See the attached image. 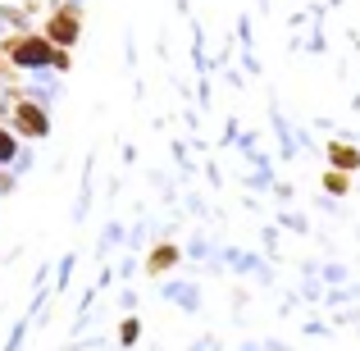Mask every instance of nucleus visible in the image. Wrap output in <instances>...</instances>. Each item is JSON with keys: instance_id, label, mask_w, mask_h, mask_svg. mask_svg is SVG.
I'll return each mask as SVG.
<instances>
[{"instance_id": "2", "label": "nucleus", "mask_w": 360, "mask_h": 351, "mask_svg": "<svg viewBox=\"0 0 360 351\" xmlns=\"http://www.w3.org/2000/svg\"><path fill=\"white\" fill-rule=\"evenodd\" d=\"M41 37L51 46H60V51H73L78 46V37H82V9L78 5H55L51 14H46V23H41Z\"/></svg>"}, {"instance_id": "6", "label": "nucleus", "mask_w": 360, "mask_h": 351, "mask_svg": "<svg viewBox=\"0 0 360 351\" xmlns=\"http://www.w3.org/2000/svg\"><path fill=\"white\" fill-rule=\"evenodd\" d=\"M324 192H328V196H347V192H352V174H338V169H328V174H324Z\"/></svg>"}, {"instance_id": "4", "label": "nucleus", "mask_w": 360, "mask_h": 351, "mask_svg": "<svg viewBox=\"0 0 360 351\" xmlns=\"http://www.w3.org/2000/svg\"><path fill=\"white\" fill-rule=\"evenodd\" d=\"M324 155H328V169H338V174H360V151L352 146V141L333 137L324 146Z\"/></svg>"}, {"instance_id": "9", "label": "nucleus", "mask_w": 360, "mask_h": 351, "mask_svg": "<svg viewBox=\"0 0 360 351\" xmlns=\"http://www.w3.org/2000/svg\"><path fill=\"white\" fill-rule=\"evenodd\" d=\"M0 87H18V69L0 55Z\"/></svg>"}, {"instance_id": "10", "label": "nucleus", "mask_w": 360, "mask_h": 351, "mask_svg": "<svg viewBox=\"0 0 360 351\" xmlns=\"http://www.w3.org/2000/svg\"><path fill=\"white\" fill-rule=\"evenodd\" d=\"M73 69V51H60L55 55V73H69Z\"/></svg>"}, {"instance_id": "1", "label": "nucleus", "mask_w": 360, "mask_h": 351, "mask_svg": "<svg viewBox=\"0 0 360 351\" xmlns=\"http://www.w3.org/2000/svg\"><path fill=\"white\" fill-rule=\"evenodd\" d=\"M0 55L18 73H37V69H55L60 46H51L41 32H9V37H0Z\"/></svg>"}, {"instance_id": "3", "label": "nucleus", "mask_w": 360, "mask_h": 351, "mask_svg": "<svg viewBox=\"0 0 360 351\" xmlns=\"http://www.w3.org/2000/svg\"><path fill=\"white\" fill-rule=\"evenodd\" d=\"M9 128H14V137L41 141V137H51V110H46L41 101L23 96V101H14V110H9Z\"/></svg>"}, {"instance_id": "8", "label": "nucleus", "mask_w": 360, "mask_h": 351, "mask_svg": "<svg viewBox=\"0 0 360 351\" xmlns=\"http://www.w3.org/2000/svg\"><path fill=\"white\" fill-rule=\"evenodd\" d=\"M137 338H141V319H123V324H119V343L137 347Z\"/></svg>"}, {"instance_id": "11", "label": "nucleus", "mask_w": 360, "mask_h": 351, "mask_svg": "<svg viewBox=\"0 0 360 351\" xmlns=\"http://www.w3.org/2000/svg\"><path fill=\"white\" fill-rule=\"evenodd\" d=\"M9 110H14V101H9V96H0V119H9Z\"/></svg>"}, {"instance_id": "5", "label": "nucleus", "mask_w": 360, "mask_h": 351, "mask_svg": "<svg viewBox=\"0 0 360 351\" xmlns=\"http://www.w3.org/2000/svg\"><path fill=\"white\" fill-rule=\"evenodd\" d=\"M178 260H183V251H178L174 242H155L146 251V274H150V279H160V274H169Z\"/></svg>"}, {"instance_id": "7", "label": "nucleus", "mask_w": 360, "mask_h": 351, "mask_svg": "<svg viewBox=\"0 0 360 351\" xmlns=\"http://www.w3.org/2000/svg\"><path fill=\"white\" fill-rule=\"evenodd\" d=\"M14 155H18V137H14V128L0 123V165H9Z\"/></svg>"}]
</instances>
